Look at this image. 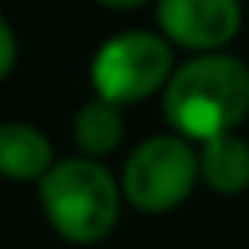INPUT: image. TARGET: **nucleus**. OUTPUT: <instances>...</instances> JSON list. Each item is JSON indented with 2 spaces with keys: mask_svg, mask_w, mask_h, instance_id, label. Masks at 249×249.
<instances>
[{
  "mask_svg": "<svg viewBox=\"0 0 249 249\" xmlns=\"http://www.w3.org/2000/svg\"><path fill=\"white\" fill-rule=\"evenodd\" d=\"M249 113V69L218 52L184 62L164 86V116L184 140L232 133Z\"/></svg>",
  "mask_w": 249,
  "mask_h": 249,
  "instance_id": "nucleus-1",
  "label": "nucleus"
},
{
  "mask_svg": "<svg viewBox=\"0 0 249 249\" xmlns=\"http://www.w3.org/2000/svg\"><path fill=\"white\" fill-rule=\"evenodd\" d=\"M38 195L48 222L69 242H99L120 218V188L113 174L89 157L52 164L38 184Z\"/></svg>",
  "mask_w": 249,
  "mask_h": 249,
  "instance_id": "nucleus-2",
  "label": "nucleus"
},
{
  "mask_svg": "<svg viewBox=\"0 0 249 249\" xmlns=\"http://www.w3.org/2000/svg\"><path fill=\"white\" fill-rule=\"evenodd\" d=\"M174 75L171 45L150 31H123L109 38L92 58L96 96L126 106L154 96Z\"/></svg>",
  "mask_w": 249,
  "mask_h": 249,
  "instance_id": "nucleus-3",
  "label": "nucleus"
},
{
  "mask_svg": "<svg viewBox=\"0 0 249 249\" xmlns=\"http://www.w3.org/2000/svg\"><path fill=\"white\" fill-rule=\"evenodd\" d=\"M198 174V154L184 137H150L123 167V195L140 212H167L191 195Z\"/></svg>",
  "mask_w": 249,
  "mask_h": 249,
  "instance_id": "nucleus-4",
  "label": "nucleus"
},
{
  "mask_svg": "<svg viewBox=\"0 0 249 249\" xmlns=\"http://www.w3.org/2000/svg\"><path fill=\"white\" fill-rule=\"evenodd\" d=\"M160 31L191 52H215L239 35V0H157Z\"/></svg>",
  "mask_w": 249,
  "mask_h": 249,
  "instance_id": "nucleus-5",
  "label": "nucleus"
},
{
  "mask_svg": "<svg viewBox=\"0 0 249 249\" xmlns=\"http://www.w3.org/2000/svg\"><path fill=\"white\" fill-rule=\"evenodd\" d=\"M52 171V143L24 123H0V174L11 181H41Z\"/></svg>",
  "mask_w": 249,
  "mask_h": 249,
  "instance_id": "nucleus-6",
  "label": "nucleus"
},
{
  "mask_svg": "<svg viewBox=\"0 0 249 249\" xmlns=\"http://www.w3.org/2000/svg\"><path fill=\"white\" fill-rule=\"evenodd\" d=\"M201 178L218 195H235L249 184V143L235 133H218L201 140L198 150Z\"/></svg>",
  "mask_w": 249,
  "mask_h": 249,
  "instance_id": "nucleus-7",
  "label": "nucleus"
},
{
  "mask_svg": "<svg viewBox=\"0 0 249 249\" xmlns=\"http://www.w3.org/2000/svg\"><path fill=\"white\" fill-rule=\"evenodd\" d=\"M120 140H123V113H120V106L103 99V96L86 103L82 113L75 116V143L89 157H103Z\"/></svg>",
  "mask_w": 249,
  "mask_h": 249,
  "instance_id": "nucleus-8",
  "label": "nucleus"
},
{
  "mask_svg": "<svg viewBox=\"0 0 249 249\" xmlns=\"http://www.w3.org/2000/svg\"><path fill=\"white\" fill-rule=\"evenodd\" d=\"M14 58H18V41H14V31L11 24L0 18V79H7L11 69H14Z\"/></svg>",
  "mask_w": 249,
  "mask_h": 249,
  "instance_id": "nucleus-9",
  "label": "nucleus"
},
{
  "mask_svg": "<svg viewBox=\"0 0 249 249\" xmlns=\"http://www.w3.org/2000/svg\"><path fill=\"white\" fill-rule=\"evenodd\" d=\"M96 4H103V7H113V11H133V7L147 4V0H96Z\"/></svg>",
  "mask_w": 249,
  "mask_h": 249,
  "instance_id": "nucleus-10",
  "label": "nucleus"
}]
</instances>
